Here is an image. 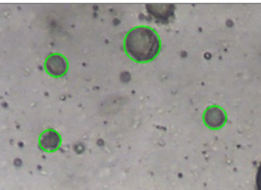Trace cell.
I'll return each mask as SVG.
<instances>
[{"instance_id":"cell-1","label":"cell","mask_w":261,"mask_h":190,"mask_svg":"<svg viewBox=\"0 0 261 190\" xmlns=\"http://www.w3.org/2000/svg\"><path fill=\"white\" fill-rule=\"evenodd\" d=\"M124 48L132 60L137 62H148L154 60L160 52V38L151 28L139 26L127 33Z\"/></svg>"},{"instance_id":"cell-2","label":"cell","mask_w":261,"mask_h":190,"mask_svg":"<svg viewBox=\"0 0 261 190\" xmlns=\"http://www.w3.org/2000/svg\"><path fill=\"white\" fill-rule=\"evenodd\" d=\"M45 69L51 77H63L68 71V61L60 54L49 55L45 60Z\"/></svg>"},{"instance_id":"cell-3","label":"cell","mask_w":261,"mask_h":190,"mask_svg":"<svg viewBox=\"0 0 261 190\" xmlns=\"http://www.w3.org/2000/svg\"><path fill=\"white\" fill-rule=\"evenodd\" d=\"M61 137L56 130L49 129L44 131L40 137V145L44 151L54 152L60 148Z\"/></svg>"},{"instance_id":"cell-4","label":"cell","mask_w":261,"mask_h":190,"mask_svg":"<svg viewBox=\"0 0 261 190\" xmlns=\"http://www.w3.org/2000/svg\"><path fill=\"white\" fill-rule=\"evenodd\" d=\"M222 112L220 109L216 107L208 108L205 113V122L210 127H217L220 124H223V115L220 114Z\"/></svg>"},{"instance_id":"cell-5","label":"cell","mask_w":261,"mask_h":190,"mask_svg":"<svg viewBox=\"0 0 261 190\" xmlns=\"http://www.w3.org/2000/svg\"><path fill=\"white\" fill-rule=\"evenodd\" d=\"M172 5H148V12H150L152 15H154L155 18H161L163 19V13H165L167 17L172 15V10H168V8H171Z\"/></svg>"},{"instance_id":"cell-6","label":"cell","mask_w":261,"mask_h":190,"mask_svg":"<svg viewBox=\"0 0 261 190\" xmlns=\"http://www.w3.org/2000/svg\"><path fill=\"white\" fill-rule=\"evenodd\" d=\"M256 189L261 190V163L256 173Z\"/></svg>"}]
</instances>
